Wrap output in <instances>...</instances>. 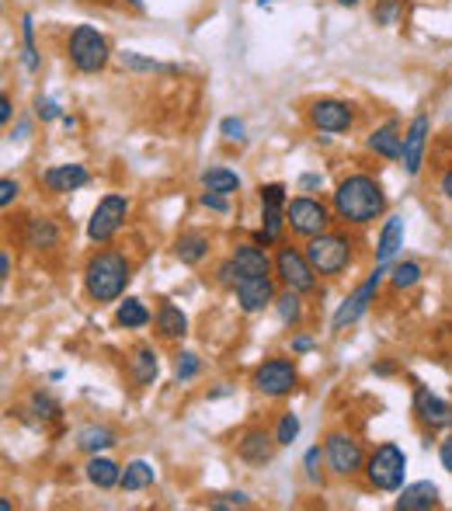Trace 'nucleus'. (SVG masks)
<instances>
[{"label": "nucleus", "mask_w": 452, "mask_h": 511, "mask_svg": "<svg viewBox=\"0 0 452 511\" xmlns=\"http://www.w3.org/2000/svg\"><path fill=\"white\" fill-rule=\"evenodd\" d=\"M414 414L421 418V425L428 428H449L452 425V407L439 397V393H431L428 386H414Z\"/></svg>", "instance_id": "nucleus-15"}, {"label": "nucleus", "mask_w": 452, "mask_h": 511, "mask_svg": "<svg viewBox=\"0 0 452 511\" xmlns=\"http://www.w3.org/2000/svg\"><path fill=\"white\" fill-rule=\"evenodd\" d=\"M0 122H4V126L11 122V98H7V94L0 98Z\"/></svg>", "instance_id": "nucleus-50"}, {"label": "nucleus", "mask_w": 452, "mask_h": 511, "mask_svg": "<svg viewBox=\"0 0 452 511\" xmlns=\"http://www.w3.org/2000/svg\"><path fill=\"white\" fill-rule=\"evenodd\" d=\"M439 459H442V470H449L452 473V435L439 445Z\"/></svg>", "instance_id": "nucleus-48"}, {"label": "nucleus", "mask_w": 452, "mask_h": 511, "mask_svg": "<svg viewBox=\"0 0 452 511\" xmlns=\"http://www.w3.org/2000/svg\"><path fill=\"white\" fill-rule=\"evenodd\" d=\"M442 195L452 198V171H446V178H442Z\"/></svg>", "instance_id": "nucleus-54"}, {"label": "nucleus", "mask_w": 452, "mask_h": 511, "mask_svg": "<svg viewBox=\"0 0 452 511\" xmlns=\"http://www.w3.org/2000/svg\"><path fill=\"white\" fill-rule=\"evenodd\" d=\"M66 56L70 63L77 66L80 74H102L111 59L108 49V39L91 25H77L70 31V42H66Z\"/></svg>", "instance_id": "nucleus-3"}, {"label": "nucleus", "mask_w": 452, "mask_h": 511, "mask_svg": "<svg viewBox=\"0 0 452 511\" xmlns=\"http://www.w3.org/2000/svg\"><path fill=\"white\" fill-rule=\"evenodd\" d=\"M157 480V470L146 463V459H133L126 470H122V490H129V494H136V490H146V487Z\"/></svg>", "instance_id": "nucleus-27"}, {"label": "nucleus", "mask_w": 452, "mask_h": 511, "mask_svg": "<svg viewBox=\"0 0 452 511\" xmlns=\"http://www.w3.org/2000/svg\"><path fill=\"white\" fill-rule=\"evenodd\" d=\"M129 4H133L136 11H146V4H143V0H129Z\"/></svg>", "instance_id": "nucleus-56"}, {"label": "nucleus", "mask_w": 452, "mask_h": 511, "mask_svg": "<svg viewBox=\"0 0 452 511\" xmlns=\"http://www.w3.org/2000/svg\"><path fill=\"white\" fill-rule=\"evenodd\" d=\"M355 122V111L348 101H338V98H320L310 105V126L317 133H348Z\"/></svg>", "instance_id": "nucleus-12"}, {"label": "nucleus", "mask_w": 452, "mask_h": 511, "mask_svg": "<svg viewBox=\"0 0 452 511\" xmlns=\"http://www.w3.org/2000/svg\"><path fill=\"white\" fill-rule=\"evenodd\" d=\"M77 445L84 449V453L98 456V453H105V449H111V445H115V431L105 428V425H87V428H80Z\"/></svg>", "instance_id": "nucleus-28"}, {"label": "nucleus", "mask_w": 452, "mask_h": 511, "mask_svg": "<svg viewBox=\"0 0 452 511\" xmlns=\"http://www.w3.org/2000/svg\"><path fill=\"white\" fill-rule=\"evenodd\" d=\"M251 505V498L244 494V490H234V494H219V498H213L209 501V508L213 511H223V508H247Z\"/></svg>", "instance_id": "nucleus-40"}, {"label": "nucleus", "mask_w": 452, "mask_h": 511, "mask_svg": "<svg viewBox=\"0 0 452 511\" xmlns=\"http://www.w3.org/2000/svg\"><path fill=\"white\" fill-rule=\"evenodd\" d=\"M323 459H327L331 473H338V477H355V473L366 470V459L369 456H366L362 442H355L345 431H334V435H327V442H323Z\"/></svg>", "instance_id": "nucleus-8"}, {"label": "nucleus", "mask_w": 452, "mask_h": 511, "mask_svg": "<svg viewBox=\"0 0 452 511\" xmlns=\"http://www.w3.org/2000/svg\"><path fill=\"white\" fill-rule=\"evenodd\" d=\"M299 185H303V189H320V185H323V178H320V174H306Z\"/></svg>", "instance_id": "nucleus-53"}, {"label": "nucleus", "mask_w": 452, "mask_h": 511, "mask_svg": "<svg viewBox=\"0 0 452 511\" xmlns=\"http://www.w3.org/2000/svg\"><path fill=\"white\" fill-rule=\"evenodd\" d=\"M282 226H286V209H279V206H261V230L279 241V237H282Z\"/></svg>", "instance_id": "nucleus-36"}, {"label": "nucleus", "mask_w": 452, "mask_h": 511, "mask_svg": "<svg viewBox=\"0 0 452 511\" xmlns=\"http://www.w3.org/2000/svg\"><path fill=\"white\" fill-rule=\"evenodd\" d=\"M202 189L216 191V195H234V191H240V174L226 171V167H209V171H202Z\"/></svg>", "instance_id": "nucleus-30"}, {"label": "nucleus", "mask_w": 452, "mask_h": 511, "mask_svg": "<svg viewBox=\"0 0 452 511\" xmlns=\"http://www.w3.org/2000/svg\"><path fill=\"white\" fill-rule=\"evenodd\" d=\"M397 508H400V511H428V508H439V487L431 484V480H418V484L400 487Z\"/></svg>", "instance_id": "nucleus-19"}, {"label": "nucleus", "mask_w": 452, "mask_h": 511, "mask_svg": "<svg viewBox=\"0 0 452 511\" xmlns=\"http://www.w3.org/2000/svg\"><path fill=\"white\" fill-rule=\"evenodd\" d=\"M174 254H178L182 265H199V261L209 258V237L199 233V230H188V233H182L178 243H174Z\"/></svg>", "instance_id": "nucleus-26"}, {"label": "nucleus", "mask_w": 452, "mask_h": 511, "mask_svg": "<svg viewBox=\"0 0 452 511\" xmlns=\"http://www.w3.org/2000/svg\"><path fill=\"white\" fill-rule=\"evenodd\" d=\"M428 133H431V119H428V115H414L411 126H407V133H403V154H400L407 178H418V174H421Z\"/></svg>", "instance_id": "nucleus-13"}, {"label": "nucleus", "mask_w": 452, "mask_h": 511, "mask_svg": "<svg viewBox=\"0 0 452 511\" xmlns=\"http://www.w3.org/2000/svg\"><path fill=\"white\" fill-rule=\"evenodd\" d=\"M261 206H279V209H286V206H289V202H286V185H279V181L261 185Z\"/></svg>", "instance_id": "nucleus-41"}, {"label": "nucleus", "mask_w": 452, "mask_h": 511, "mask_svg": "<svg viewBox=\"0 0 452 511\" xmlns=\"http://www.w3.org/2000/svg\"><path fill=\"white\" fill-rule=\"evenodd\" d=\"M403 477H407V456L397 442H383L373 456L366 459V480L376 490L394 494L403 487Z\"/></svg>", "instance_id": "nucleus-4"}, {"label": "nucleus", "mask_w": 452, "mask_h": 511, "mask_svg": "<svg viewBox=\"0 0 452 511\" xmlns=\"http://www.w3.org/2000/svg\"><path fill=\"white\" fill-rule=\"evenodd\" d=\"M383 275H386V265H376V271L351 293V296L334 310V317H331V327L334 330H345V327H351V323H359L362 317H366V310H369V303L376 299V293H379V286H383Z\"/></svg>", "instance_id": "nucleus-11"}, {"label": "nucleus", "mask_w": 452, "mask_h": 511, "mask_svg": "<svg viewBox=\"0 0 452 511\" xmlns=\"http://www.w3.org/2000/svg\"><path fill=\"white\" fill-rule=\"evenodd\" d=\"M199 369H202L199 355H191V351H182V355H178V369H174V379H178V383H188V379L199 376Z\"/></svg>", "instance_id": "nucleus-38"}, {"label": "nucleus", "mask_w": 452, "mask_h": 511, "mask_svg": "<svg viewBox=\"0 0 452 511\" xmlns=\"http://www.w3.org/2000/svg\"><path fill=\"white\" fill-rule=\"evenodd\" d=\"M314 348H317V341H314V338H306V334L293 338V351H299V355H303V351H314Z\"/></svg>", "instance_id": "nucleus-49"}, {"label": "nucleus", "mask_w": 452, "mask_h": 511, "mask_svg": "<svg viewBox=\"0 0 452 511\" xmlns=\"http://www.w3.org/2000/svg\"><path fill=\"white\" fill-rule=\"evenodd\" d=\"M296 438H299V418H296L293 410H286V414L279 418V431H275V442H279V445H293Z\"/></svg>", "instance_id": "nucleus-37"}, {"label": "nucleus", "mask_w": 452, "mask_h": 511, "mask_svg": "<svg viewBox=\"0 0 452 511\" xmlns=\"http://www.w3.org/2000/svg\"><path fill=\"white\" fill-rule=\"evenodd\" d=\"M400 14V0H379V7L373 11V18L379 25H394Z\"/></svg>", "instance_id": "nucleus-42"}, {"label": "nucleus", "mask_w": 452, "mask_h": 511, "mask_svg": "<svg viewBox=\"0 0 452 511\" xmlns=\"http://www.w3.org/2000/svg\"><path fill=\"white\" fill-rule=\"evenodd\" d=\"M115 321H119V327H126V330H139V327H146L154 317H150V310H146V303H143V299L129 296L126 303H119Z\"/></svg>", "instance_id": "nucleus-29"}, {"label": "nucleus", "mask_w": 452, "mask_h": 511, "mask_svg": "<svg viewBox=\"0 0 452 511\" xmlns=\"http://www.w3.org/2000/svg\"><path fill=\"white\" fill-rule=\"evenodd\" d=\"M366 146L373 150L376 157H383V161H400V154H403V133H400L397 122H386V126H379V129L369 133Z\"/></svg>", "instance_id": "nucleus-18"}, {"label": "nucleus", "mask_w": 452, "mask_h": 511, "mask_svg": "<svg viewBox=\"0 0 452 511\" xmlns=\"http://www.w3.org/2000/svg\"><path fill=\"white\" fill-rule=\"evenodd\" d=\"M129 219V198L126 195H105L98 202V209L87 219V241L91 243H108Z\"/></svg>", "instance_id": "nucleus-7"}, {"label": "nucleus", "mask_w": 452, "mask_h": 511, "mask_svg": "<svg viewBox=\"0 0 452 511\" xmlns=\"http://www.w3.org/2000/svg\"><path fill=\"white\" fill-rule=\"evenodd\" d=\"M35 115L42 119V122H56V119H63V111H59V105H56L53 98H35Z\"/></svg>", "instance_id": "nucleus-43"}, {"label": "nucleus", "mask_w": 452, "mask_h": 511, "mask_svg": "<svg viewBox=\"0 0 452 511\" xmlns=\"http://www.w3.org/2000/svg\"><path fill=\"white\" fill-rule=\"evenodd\" d=\"M373 373H379V376H390V373H394V366H373Z\"/></svg>", "instance_id": "nucleus-55"}, {"label": "nucleus", "mask_w": 452, "mask_h": 511, "mask_svg": "<svg viewBox=\"0 0 452 511\" xmlns=\"http://www.w3.org/2000/svg\"><path fill=\"white\" fill-rule=\"evenodd\" d=\"M206 209H213V213H230V202H226V195H216V191H202V198H199Z\"/></svg>", "instance_id": "nucleus-46"}, {"label": "nucleus", "mask_w": 452, "mask_h": 511, "mask_svg": "<svg viewBox=\"0 0 452 511\" xmlns=\"http://www.w3.org/2000/svg\"><path fill=\"white\" fill-rule=\"evenodd\" d=\"M219 133H223L226 143H240V139H244V119H237V115L223 119V122H219Z\"/></svg>", "instance_id": "nucleus-44"}, {"label": "nucleus", "mask_w": 452, "mask_h": 511, "mask_svg": "<svg viewBox=\"0 0 452 511\" xmlns=\"http://www.w3.org/2000/svg\"><path fill=\"white\" fill-rule=\"evenodd\" d=\"M383 213H386V195L369 174H348L334 189V216L341 223L366 226V223H376Z\"/></svg>", "instance_id": "nucleus-1"}, {"label": "nucleus", "mask_w": 452, "mask_h": 511, "mask_svg": "<svg viewBox=\"0 0 452 511\" xmlns=\"http://www.w3.org/2000/svg\"><path fill=\"white\" fill-rule=\"evenodd\" d=\"M154 323H157V334L164 341H182L188 334V317L174 306V303H160Z\"/></svg>", "instance_id": "nucleus-22"}, {"label": "nucleus", "mask_w": 452, "mask_h": 511, "mask_svg": "<svg viewBox=\"0 0 452 511\" xmlns=\"http://www.w3.org/2000/svg\"><path fill=\"white\" fill-rule=\"evenodd\" d=\"M286 226L293 230L296 237H317V233H327V226H331V213H327V206L317 202V198H310V195H299L293 198L289 206H286Z\"/></svg>", "instance_id": "nucleus-9"}, {"label": "nucleus", "mask_w": 452, "mask_h": 511, "mask_svg": "<svg viewBox=\"0 0 452 511\" xmlns=\"http://www.w3.org/2000/svg\"><path fill=\"white\" fill-rule=\"evenodd\" d=\"M237 303L244 313H261L265 306H275V282L271 275H240Z\"/></svg>", "instance_id": "nucleus-14"}, {"label": "nucleus", "mask_w": 452, "mask_h": 511, "mask_svg": "<svg viewBox=\"0 0 452 511\" xmlns=\"http://www.w3.org/2000/svg\"><path fill=\"white\" fill-rule=\"evenodd\" d=\"M129 373H133L136 386H154L160 376L157 351L146 348V345H139V348L133 351V358H129Z\"/></svg>", "instance_id": "nucleus-25"}, {"label": "nucleus", "mask_w": 452, "mask_h": 511, "mask_svg": "<svg viewBox=\"0 0 452 511\" xmlns=\"http://www.w3.org/2000/svg\"><path fill=\"white\" fill-rule=\"evenodd\" d=\"M22 42H25V66L28 70H39V49H35V22H31V14L22 18Z\"/></svg>", "instance_id": "nucleus-35"}, {"label": "nucleus", "mask_w": 452, "mask_h": 511, "mask_svg": "<svg viewBox=\"0 0 452 511\" xmlns=\"http://www.w3.org/2000/svg\"><path fill=\"white\" fill-rule=\"evenodd\" d=\"M306 258L317 275H341L351 265V241L345 233H317L306 241Z\"/></svg>", "instance_id": "nucleus-5"}, {"label": "nucleus", "mask_w": 452, "mask_h": 511, "mask_svg": "<svg viewBox=\"0 0 452 511\" xmlns=\"http://www.w3.org/2000/svg\"><path fill=\"white\" fill-rule=\"evenodd\" d=\"M18 181H11V178H4V181H0V206H4V209H7V206H11V202H14V198H18Z\"/></svg>", "instance_id": "nucleus-47"}, {"label": "nucleus", "mask_w": 452, "mask_h": 511, "mask_svg": "<svg viewBox=\"0 0 452 511\" xmlns=\"http://www.w3.org/2000/svg\"><path fill=\"white\" fill-rule=\"evenodd\" d=\"M84 473H87V480L98 490H111V487L122 484V466L108 456H91V463L84 466Z\"/></svg>", "instance_id": "nucleus-24"}, {"label": "nucleus", "mask_w": 452, "mask_h": 511, "mask_svg": "<svg viewBox=\"0 0 452 511\" xmlns=\"http://www.w3.org/2000/svg\"><path fill=\"white\" fill-rule=\"evenodd\" d=\"M28 410L39 418V421H53V418H59V404H56L49 393H31V401H28Z\"/></svg>", "instance_id": "nucleus-34"}, {"label": "nucleus", "mask_w": 452, "mask_h": 511, "mask_svg": "<svg viewBox=\"0 0 452 511\" xmlns=\"http://www.w3.org/2000/svg\"><path fill=\"white\" fill-rule=\"evenodd\" d=\"M230 393H234V390H230V386L223 383V386H216V390H209V401H223V397H230Z\"/></svg>", "instance_id": "nucleus-52"}, {"label": "nucleus", "mask_w": 452, "mask_h": 511, "mask_svg": "<svg viewBox=\"0 0 452 511\" xmlns=\"http://www.w3.org/2000/svg\"><path fill=\"white\" fill-rule=\"evenodd\" d=\"M403 247V216H390L379 230V243H376V265H386L394 254Z\"/></svg>", "instance_id": "nucleus-23"}, {"label": "nucleus", "mask_w": 452, "mask_h": 511, "mask_svg": "<svg viewBox=\"0 0 452 511\" xmlns=\"http://www.w3.org/2000/svg\"><path fill=\"white\" fill-rule=\"evenodd\" d=\"M0 278H11V254H0Z\"/></svg>", "instance_id": "nucleus-51"}, {"label": "nucleus", "mask_w": 452, "mask_h": 511, "mask_svg": "<svg viewBox=\"0 0 452 511\" xmlns=\"http://www.w3.org/2000/svg\"><path fill=\"white\" fill-rule=\"evenodd\" d=\"M216 282L223 286V289H237V282H240V269H237V261L234 258H226L219 269H216Z\"/></svg>", "instance_id": "nucleus-39"}, {"label": "nucleus", "mask_w": 452, "mask_h": 511, "mask_svg": "<svg viewBox=\"0 0 452 511\" xmlns=\"http://www.w3.org/2000/svg\"><path fill=\"white\" fill-rule=\"evenodd\" d=\"M25 243L31 251H53L59 247V226L49 216H31L25 226Z\"/></svg>", "instance_id": "nucleus-21"}, {"label": "nucleus", "mask_w": 452, "mask_h": 511, "mask_svg": "<svg viewBox=\"0 0 452 511\" xmlns=\"http://www.w3.org/2000/svg\"><path fill=\"white\" fill-rule=\"evenodd\" d=\"M230 258L237 261L240 275H271V269H275V261L268 258L261 243H240Z\"/></svg>", "instance_id": "nucleus-20"}, {"label": "nucleus", "mask_w": 452, "mask_h": 511, "mask_svg": "<svg viewBox=\"0 0 452 511\" xmlns=\"http://www.w3.org/2000/svg\"><path fill=\"white\" fill-rule=\"evenodd\" d=\"M115 59H119V66H122V70H133V74H157V70H167V74H171V66H160L157 59H150V56L115 53Z\"/></svg>", "instance_id": "nucleus-32"}, {"label": "nucleus", "mask_w": 452, "mask_h": 511, "mask_svg": "<svg viewBox=\"0 0 452 511\" xmlns=\"http://www.w3.org/2000/svg\"><path fill=\"white\" fill-rule=\"evenodd\" d=\"M338 4H341V7H355V4H359V0H338Z\"/></svg>", "instance_id": "nucleus-57"}, {"label": "nucleus", "mask_w": 452, "mask_h": 511, "mask_svg": "<svg viewBox=\"0 0 452 511\" xmlns=\"http://www.w3.org/2000/svg\"><path fill=\"white\" fill-rule=\"evenodd\" d=\"M275 313H279V321L286 323V327H296V323L303 321V303H299V293L286 289L282 296H275Z\"/></svg>", "instance_id": "nucleus-31"}, {"label": "nucleus", "mask_w": 452, "mask_h": 511, "mask_svg": "<svg viewBox=\"0 0 452 511\" xmlns=\"http://www.w3.org/2000/svg\"><path fill=\"white\" fill-rule=\"evenodd\" d=\"M133 278V265L122 251H98L84 269V289L94 303H115Z\"/></svg>", "instance_id": "nucleus-2"}, {"label": "nucleus", "mask_w": 452, "mask_h": 511, "mask_svg": "<svg viewBox=\"0 0 452 511\" xmlns=\"http://www.w3.org/2000/svg\"><path fill=\"white\" fill-rule=\"evenodd\" d=\"M320 445H314V449H306V456H303V470H306V480L310 484H317L320 480Z\"/></svg>", "instance_id": "nucleus-45"}, {"label": "nucleus", "mask_w": 452, "mask_h": 511, "mask_svg": "<svg viewBox=\"0 0 452 511\" xmlns=\"http://www.w3.org/2000/svg\"><path fill=\"white\" fill-rule=\"evenodd\" d=\"M421 282V265L418 261H400V265H394V271H390V286L394 289H411V286H418Z\"/></svg>", "instance_id": "nucleus-33"}, {"label": "nucleus", "mask_w": 452, "mask_h": 511, "mask_svg": "<svg viewBox=\"0 0 452 511\" xmlns=\"http://www.w3.org/2000/svg\"><path fill=\"white\" fill-rule=\"evenodd\" d=\"M87 181H91V174H87L84 163H56L42 174V185L49 191H77Z\"/></svg>", "instance_id": "nucleus-17"}, {"label": "nucleus", "mask_w": 452, "mask_h": 511, "mask_svg": "<svg viewBox=\"0 0 452 511\" xmlns=\"http://www.w3.org/2000/svg\"><path fill=\"white\" fill-rule=\"evenodd\" d=\"M258 4H261V7H265V4H271V0H258Z\"/></svg>", "instance_id": "nucleus-58"}, {"label": "nucleus", "mask_w": 452, "mask_h": 511, "mask_svg": "<svg viewBox=\"0 0 452 511\" xmlns=\"http://www.w3.org/2000/svg\"><path fill=\"white\" fill-rule=\"evenodd\" d=\"M275 445L279 442H271V435L265 428H247L237 438V456L251 466H265L275 456Z\"/></svg>", "instance_id": "nucleus-16"}, {"label": "nucleus", "mask_w": 452, "mask_h": 511, "mask_svg": "<svg viewBox=\"0 0 452 511\" xmlns=\"http://www.w3.org/2000/svg\"><path fill=\"white\" fill-rule=\"evenodd\" d=\"M299 383V373L289 358H265L258 369H254V390L265 393L271 401L279 397H289Z\"/></svg>", "instance_id": "nucleus-10"}, {"label": "nucleus", "mask_w": 452, "mask_h": 511, "mask_svg": "<svg viewBox=\"0 0 452 511\" xmlns=\"http://www.w3.org/2000/svg\"><path fill=\"white\" fill-rule=\"evenodd\" d=\"M275 275H279V282H282L286 289H293V293H314V289H317V269L310 265L306 251H296L289 243H282V247L275 251Z\"/></svg>", "instance_id": "nucleus-6"}]
</instances>
